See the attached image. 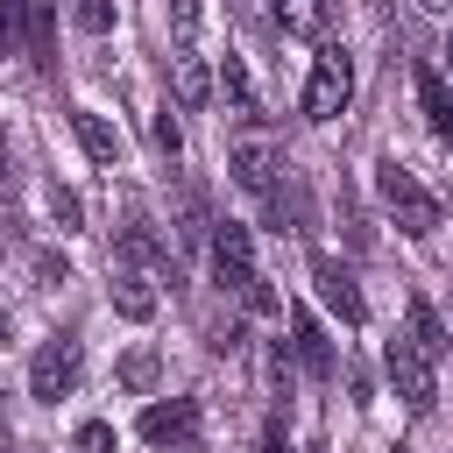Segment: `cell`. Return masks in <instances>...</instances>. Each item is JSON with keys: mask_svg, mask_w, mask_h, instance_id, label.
<instances>
[{"mask_svg": "<svg viewBox=\"0 0 453 453\" xmlns=\"http://www.w3.org/2000/svg\"><path fill=\"white\" fill-rule=\"evenodd\" d=\"M14 226H21V205H14V170L0 163V241H7Z\"/></svg>", "mask_w": 453, "mask_h": 453, "instance_id": "d4e9b609", "label": "cell"}, {"mask_svg": "<svg viewBox=\"0 0 453 453\" xmlns=\"http://www.w3.org/2000/svg\"><path fill=\"white\" fill-rule=\"evenodd\" d=\"M375 191H382V205H389V219H396V234H411V241H425V234H439V198L396 163V156H382L375 163Z\"/></svg>", "mask_w": 453, "mask_h": 453, "instance_id": "7a4b0ae2", "label": "cell"}, {"mask_svg": "<svg viewBox=\"0 0 453 453\" xmlns=\"http://www.w3.org/2000/svg\"><path fill=\"white\" fill-rule=\"evenodd\" d=\"M418 99H425V120H432V134L446 142V127H453V92H446L439 64H418Z\"/></svg>", "mask_w": 453, "mask_h": 453, "instance_id": "5bb4252c", "label": "cell"}, {"mask_svg": "<svg viewBox=\"0 0 453 453\" xmlns=\"http://www.w3.org/2000/svg\"><path fill=\"white\" fill-rule=\"evenodd\" d=\"M219 99H226L241 120H255V113H262V106H255V85H248V64H241V57H226V64H219Z\"/></svg>", "mask_w": 453, "mask_h": 453, "instance_id": "e0dca14e", "label": "cell"}, {"mask_svg": "<svg viewBox=\"0 0 453 453\" xmlns=\"http://www.w3.org/2000/svg\"><path fill=\"white\" fill-rule=\"evenodd\" d=\"M78 375H85V354H78V340H71V333H57V340H42V347H35V361H28V396L64 403V396L78 389Z\"/></svg>", "mask_w": 453, "mask_h": 453, "instance_id": "277c9868", "label": "cell"}, {"mask_svg": "<svg viewBox=\"0 0 453 453\" xmlns=\"http://www.w3.org/2000/svg\"><path fill=\"white\" fill-rule=\"evenodd\" d=\"M311 283H319V297L340 311V326H361L368 319V304H361V290H354V276L333 262V255H311Z\"/></svg>", "mask_w": 453, "mask_h": 453, "instance_id": "ba28073f", "label": "cell"}, {"mask_svg": "<svg viewBox=\"0 0 453 453\" xmlns=\"http://www.w3.org/2000/svg\"><path fill=\"white\" fill-rule=\"evenodd\" d=\"M269 14H276V28L297 35V42H319V35H326V0H269Z\"/></svg>", "mask_w": 453, "mask_h": 453, "instance_id": "7c38bea8", "label": "cell"}, {"mask_svg": "<svg viewBox=\"0 0 453 453\" xmlns=\"http://www.w3.org/2000/svg\"><path fill=\"white\" fill-rule=\"evenodd\" d=\"M418 7H432V14H446V7H453V0H418Z\"/></svg>", "mask_w": 453, "mask_h": 453, "instance_id": "83f0119b", "label": "cell"}, {"mask_svg": "<svg viewBox=\"0 0 453 453\" xmlns=\"http://www.w3.org/2000/svg\"><path fill=\"white\" fill-rule=\"evenodd\" d=\"M71 453H113V425H106V418H92V425H78V439H71Z\"/></svg>", "mask_w": 453, "mask_h": 453, "instance_id": "603a6c76", "label": "cell"}, {"mask_svg": "<svg viewBox=\"0 0 453 453\" xmlns=\"http://www.w3.org/2000/svg\"><path fill=\"white\" fill-rule=\"evenodd\" d=\"M226 170H234V184H241V191L269 198V191H276V170H283V156L269 149V134H241V142L226 149Z\"/></svg>", "mask_w": 453, "mask_h": 453, "instance_id": "8992f818", "label": "cell"}, {"mask_svg": "<svg viewBox=\"0 0 453 453\" xmlns=\"http://www.w3.org/2000/svg\"><path fill=\"white\" fill-rule=\"evenodd\" d=\"M290 354H297V368H304L311 382H326V375H333V340H326V333H319V319H311V311H297V304H290Z\"/></svg>", "mask_w": 453, "mask_h": 453, "instance_id": "9c48e42d", "label": "cell"}, {"mask_svg": "<svg viewBox=\"0 0 453 453\" xmlns=\"http://www.w3.org/2000/svg\"><path fill=\"white\" fill-rule=\"evenodd\" d=\"M156 382H163V361H156V347H134V354H120V389L149 396Z\"/></svg>", "mask_w": 453, "mask_h": 453, "instance_id": "ac0fdd59", "label": "cell"}, {"mask_svg": "<svg viewBox=\"0 0 453 453\" xmlns=\"http://www.w3.org/2000/svg\"><path fill=\"white\" fill-rule=\"evenodd\" d=\"M21 35H28V64L50 71V64H57V42H50V0H21Z\"/></svg>", "mask_w": 453, "mask_h": 453, "instance_id": "9a60e30c", "label": "cell"}, {"mask_svg": "<svg viewBox=\"0 0 453 453\" xmlns=\"http://www.w3.org/2000/svg\"><path fill=\"white\" fill-rule=\"evenodd\" d=\"M396 453H403V446H396Z\"/></svg>", "mask_w": 453, "mask_h": 453, "instance_id": "4dcf8cb0", "label": "cell"}, {"mask_svg": "<svg viewBox=\"0 0 453 453\" xmlns=\"http://www.w3.org/2000/svg\"><path fill=\"white\" fill-rule=\"evenodd\" d=\"M382 368H389V382H396V396H403V403H411L418 418H425V411L439 403V382H432V361H425V354H418L411 340H389V347H382Z\"/></svg>", "mask_w": 453, "mask_h": 453, "instance_id": "5b68a950", "label": "cell"}, {"mask_svg": "<svg viewBox=\"0 0 453 453\" xmlns=\"http://www.w3.org/2000/svg\"><path fill=\"white\" fill-rule=\"evenodd\" d=\"M142 439H149V446H170V453H184V446L198 439V403H191V396L149 403V411H142Z\"/></svg>", "mask_w": 453, "mask_h": 453, "instance_id": "52a82bcc", "label": "cell"}, {"mask_svg": "<svg viewBox=\"0 0 453 453\" xmlns=\"http://www.w3.org/2000/svg\"><path fill=\"white\" fill-rule=\"evenodd\" d=\"M28 269H35V283H42V290H57V283H71V262H64L57 248H35V255H28Z\"/></svg>", "mask_w": 453, "mask_h": 453, "instance_id": "44dd1931", "label": "cell"}, {"mask_svg": "<svg viewBox=\"0 0 453 453\" xmlns=\"http://www.w3.org/2000/svg\"><path fill=\"white\" fill-rule=\"evenodd\" d=\"M446 71H453V35H446Z\"/></svg>", "mask_w": 453, "mask_h": 453, "instance_id": "f1b7e54d", "label": "cell"}, {"mask_svg": "<svg viewBox=\"0 0 453 453\" xmlns=\"http://www.w3.org/2000/svg\"><path fill=\"white\" fill-rule=\"evenodd\" d=\"M347 99H354V57L340 42H326L311 64V85H304V120H340Z\"/></svg>", "mask_w": 453, "mask_h": 453, "instance_id": "3957f363", "label": "cell"}, {"mask_svg": "<svg viewBox=\"0 0 453 453\" xmlns=\"http://www.w3.org/2000/svg\"><path fill=\"white\" fill-rule=\"evenodd\" d=\"M0 347H14V319L7 311H0Z\"/></svg>", "mask_w": 453, "mask_h": 453, "instance_id": "4316f807", "label": "cell"}, {"mask_svg": "<svg viewBox=\"0 0 453 453\" xmlns=\"http://www.w3.org/2000/svg\"><path fill=\"white\" fill-rule=\"evenodd\" d=\"M113 311H120V319H156V276L113 262Z\"/></svg>", "mask_w": 453, "mask_h": 453, "instance_id": "30bf717a", "label": "cell"}, {"mask_svg": "<svg viewBox=\"0 0 453 453\" xmlns=\"http://www.w3.org/2000/svg\"><path fill=\"white\" fill-rule=\"evenodd\" d=\"M156 149H163V156H177V149H184V134H177V120H170V106L156 113Z\"/></svg>", "mask_w": 453, "mask_h": 453, "instance_id": "484cf974", "label": "cell"}, {"mask_svg": "<svg viewBox=\"0 0 453 453\" xmlns=\"http://www.w3.org/2000/svg\"><path fill=\"white\" fill-rule=\"evenodd\" d=\"M403 319H411V326H403V340H411L425 361H439V354L453 347V340H446V326H439V311H432L425 297H411V311H403Z\"/></svg>", "mask_w": 453, "mask_h": 453, "instance_id": "4fadbf2b", "label": "cell"}, {"mask_svg": "<svg viewBox=\"0 0 453 453\" xmlns=\"http://www.w3.org/2000/svg\"><path fill=\"white\" fill-rule=\"evenodd\" d=\"M177 234H184V241H205V234H212V219H205V198H198V184H184V212H177Z\"/></svg>", "mask_w": 453, "mask_h": 453, "instance_id": "ffe728a7", "label": "cell"}, {"mask_svg": "<svg viewBox=\"0 0 453 453\" xmlns=\"http://www.w3.org/2000/svg\"><path fill=\"white\" fill-rule=\"evenodd\" d=\"M71 14H78V28H85V35H106V28H113V0H78Z\"/></svg>", "mask_w": 453, "mask_h": 453, "instance_id": "7402d4cb", "label": "cell"}, {"mask_svg": "<svg viewBox=\"0 0 453 453\" xmlns=\"http://www.w3.org/2000/svg\"><path fill=\"white\" fill-rule=\"evenodd\" d=\"M170 28H177V50H191V35H198V0H170Z\"/></svg>", "mask_w": 453, "mask_h": 453, "instance_id": "cb8c5ba5", "label": "cell"}, {"mask_svg": "<svg viewBox=\"0 0 453 453\" xmlns=\"http://www.w3.org/2000/svg\"><path fill=\"white\" fill-rule=\"evenodd\" d=\"M234 7H248V0H234Z\"/></svg>", "mask_w": 453, "mask_h": 453, "instance_id": "f546056e", "label": "cell"}, {"mask_svg": "<svg viewBox=\"0 0 453 453\" xmlns=\"http://www.w3.org/2000/svg\"><path fill=\"white\" fill-rule=\"evenodd\" d=\"M71 127H78V142H85V156L99 163V170H120V127L106 120V113H71Z\"/></svg>", "mask_w": 453, "mask_h": 453, "instance_id": "8fae6325", "label": "cell"}, {"mask_svg": "<svg viewBox=\"0 0 453 453\" xmlns=\"http://www.w3.org/2000/svg\"><path fill=\"white\" fill-rule=\"evenodd\" d=\"M42 212H50V226H57V234H78V226H85V205H78V191H71V184H50V191H42Z\"/></svg>", "mask_w": 453, "mask_h": 453, "instance_id": "d6986e66", "label": "cell"}, {"mask_svg": "<svg viewBox=\"0 0 453 453\" xmlns=\"http://www.w3.org/2000/svg\"><path fill=\"white\" fill-rule=\"evenodd\" d=\"M212 276H219V290H234V297H248L255 311H283L276 304V290L255 276V241H248V226L241 219H212Z\"/></svg>", "mask_w": 453, "mask_h": 453, "instance_id": "6da1fadb", "label": "cell"}, {"mask_svg": "<svg viewBox=\"0 0 453 453\" xmlns=\"http://www.w3.org/2000/svg\"><path fill=\"white\" fill-rule=\"evenodd\" d=\"M170 78H177V106H205V92H212V78H205V64H198V50H177V57H170Z\"/></svg>", "mask_w": 453, "mask_h": 453, "instance_id": "2e32d148", "label": "cell"}]
</instances>
